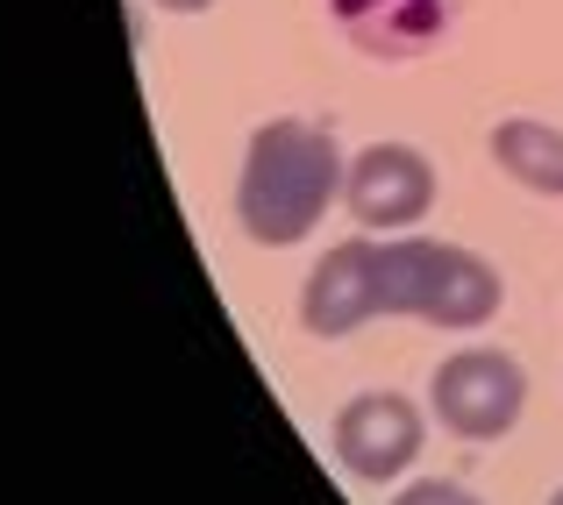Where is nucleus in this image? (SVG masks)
Here are the masks:
<instances>
[{"instance_id":"20e7f679","label":"nucleus","mask_w":563,"mask_h":505,"mask_svg":"<svg viewBox=\"0 0 563 505\" xmlns=\"http://www.w3.org/2000/svg\"><path fill=\"white\" fill-rule=\"evenodd\" d=\"M329 441H335V463L357 484H393V478L413 470L428 427H421V406H413L407 392H357L335 413Z\"/></svg>"},{"instance_id":"6e6552de","label":"nucleus","mask_w":563,"mask_h":505,"mask_svg":"<svg viewBox=\"0 0 563 505\" xmlns=\"http://www.w3.org/2000/svg\"><path fill=\"white\" fill-rule=\"evenodd\" d=\"M393 505H485V498L464 492L456 478H421V484H407V492H393Z\"/></svg>"},{"instance_id":"423d86ee","label":"nucleus","mask_w":563,"mask_h":505,"mask_svg":"<svg viewBox=\"0 0 563 505\" xmlns=\"http://www.w3.org/2000/svg\"><path fill=\"white\" fill-rule=\"evenodd\" d=\"M329 14L343 22V36L364 57H421L450 36L456 0H329Z\"/></svg>"},{"instance_id":"1a4fd4ad","label":"nucleus","mask_w":563,"mask_h":505,"mask_svg":"<svg viewBox=\"0 0 563 505\" xmlns=\"http://www.w3.org/2000/svg\"><path fill=\"white\" fill-rule=\"evenodd\" d=\"M157 8H179V14H200V8H214V0H157Z\"/></svg>"},{"instance_id":"39448f33","label":"nucleus","mask_w":563,"mask_h":505,"mask_svg":"<svg viewBox=\"0 0 563 505\" xmlns=\"http://www.w3.org/2000/svg\"><path fill=\"white\" fill-rule=\"evenodd\" d=\"M343 206L357 214L364 235H407L435 206V165L413 143H372L343 171Z\"/></svg>"},{"instance_id":"7ed1b4c3","label":"nucleus","mask_w":563,"mask_h":505,"mask_svg":"<svg viewBox=\"0 0 563 505\" xmlns=\"http://www.w3.org/2000/svg\"><path fill=\"white\" fill-rule=\"evenodd\" d=\"M428 406H435V420L450 427V435L499 441V435H514V420L528 413V378L507 349H464L435 370Z\"/></svg>"},{"instance_id":"f03ea898","label":"nucleus","mask_w":563,"mask_h":505,"mask_svg":"<svg viewBox=\"0 0 563 505\" xmlns=\"http://www.w3.org/2000/svg\"><path fill=\"white\" fill-rule=\"evenodd\" d=\"M343 192V150L329 128L314 122H264L243 150V178H235V214L243 235L264 249H292L321 228L329 200Z\"/></svg>"},{"instance_id":"f257e3e1","label":"nucleus","mask_w":563,"mask_h":505,"mask_svg":"<svg viewBox=\"0 0 563 505\" xmlns=\"http://www.w3.org/2000/svg\"><path fill=\"white\" fill-rule=\"evenodd\" d=\"M507 285L499 271L464 243H428V235H357L335 243L307 271L300 321L314 335H357L378 314H413L428 328H485L499 314Z\"/></svg>"},{"instance_id":"9d476101","label":"nucleus","mask_w":563,"mask_h":505,"mask_svg":"<svg viewBox=\"0 0 563 505\" xmlns=\"http://www.w3.org/2000/svg\"><path fill=\"white\" fill-rule=\"evenodd\" d=\"M550 505H563V492H556V498H550Z\"/></svg>"},{"instance_id":"0eeeda50","label":"nucleus","mask_w":563,"mask_h":505,"mask_svg":"<svg viewBox=\"0 0 563 505\" xmlns=\"http://www.w3.org/2000/svg\"><path fill=\"white\" fill-rule=\"evenodd\" d=\"M493 165L514 178V186L528 192H550L563 200V128L556 122H536V114H507V122H493Z\"/></svg>"}]
</instances>
